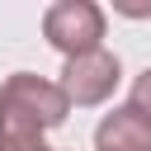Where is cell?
Returning <instances> with one entry per match:
<instances>
[{
  "label": "cell",
  "mask_w": 151,
  "mask_h": 151,
  "mask_svg": "<svg viewBox=\"0 0 151 151\" xmlns=\"http://www.w3.org/2000/svg\"><path fill=\"white\" fill-rule=\"evenodd\" d=\"M127 104H132V109H142V113L151 118V66L132 80V99H127Z\"/></svg>",
  "instance_id": "cell-5"
},
{
  "label": "cell",
  "mask_w": 151,
  "mask_h": 151,
  "mask_svg": "<svg viewBox=\"0 0 151 151\" xmlns=\"http://www.w3.org/2000/svg\"><path fill=\"white\" fill-rule=\"evenodd\" d=\"M42 38L71 61L104 47V9L94 0H57L42 14Z\"/></svg>",
  "instance_id": "cell-2"
},
{
  "label": "cell",
  "mask_w": 151,
  "mask_h": 151,
  "mask_svg": "<svg viewBox=\"0 0 151 151\" xmlns=\"http://www.w3.org/2000/svg\"><path fill=\"white\" fill-rule=\"evenodd\" d=\"M94 151H151V118L132 104L104 113L94 127Z\"/></svg>",
  "instance_id": "cell-4"
},
{
  "label": "cell",
  "mask_w": 151,
  "mask_h": 151,
  "mask_svg": "<svg viewBox=\"0 0 151 151\" xmlns=\"http://www.w3.org/2000/svg\"><path fill=\"white\" fill-rule=\"evenodd\" d=\"M0 151H57V146H47L42 137H5L0 132Z\"/></svg>",
  "instance_id": "cell-6"
},
{
  "label": "cell",
  "mask_w": 151,
  "mask_h": 151,
  "mask_svg": "<svg viewBox=\"0 0 151 151\" xmlns=\"http://www.w3.org/2000/svg\"><path fill=\"white\" fill-rule=\"evenodd\" d=\"M118 80H123V66H118V57H113L109 47L85 52V57H71V61L61 66V90H66V99H71L76 109L104 104V99L118 90Z\"/></svg>",
  "instance_id": "cell-3"
},
{
  "label": "cell",
  "mask_w": 151,
  "mask_h": 151,
  "mask_svg": "<svg viewBox=\"0 0 151 151\" xmlns=\"http://www.w3.org/2000/svg\"><path fill=\"white\" fill-rule=\"evenodd\" d=\"M113 9H118V14H132V19H151V0H142V5H123V0H118Z\"/></svg>",
  "instance_id": "cell-7"
},
{
  "label": "cell",
  "mask_w": 151,
  "mask_h": 151,
  "mask_svg": "<svg viewBox=\"0 0 151 151\" xmlns=\"http://www.w3.org/2000/svg\"><path fill=\"white\" fill-rule=\"evenodd\" d=\"M71 99L61 80H42L33 71H14L0 85V132L5 137H42L47 127L66 123Z\"/></svg>",
  "instance_id": "cell-1"
}]
</instances>
